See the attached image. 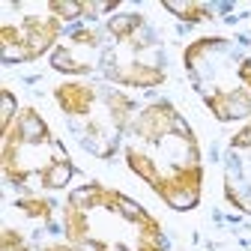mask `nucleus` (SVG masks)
Listing matches in <instances>:
<instances>
[{
	"label": "nucleus",
	"instance_id": "c85d7f7f",
	"mask_svg": "<svg viewBox=\"0 0 251 251\" xmlns=\"http://www.w3.org/2000/svg\"><path fill=\"white\" fill-rule=\"evenodd\" d=\"M21 251H30V248H21Z\"/></svg>",
	"mask_w": 251,
	"mask_h": 251
},
{
	"label": "nucleus",
	"instance_id": "393cba45",
	"mask_svg": "<svg viewBox=\"0 0 251 251\" xmlns=\"http://www.w3.org/2000/svg\"><path fill=\"white\" fill-rule=\"evenodd\" d=\"M225 198H227V201H230V203H233L236 209H242V212H248V206H245V203H242V198L236 195V188L230 185V179H227V185H225Z\"/></svg>",
	"mask_w": 251,
	"mask_h": 251
},
{
	"label": "nucleus",
	"instance_id": "ddd939ff",
	"mask_svg": "<svg viewBox=\"0 0 251 251\" xmlns=\"http://www.w3.org/2000/svg\"><path fill=\"white\" fill-rule=\"evenodd\" d=\"M51 69H57V72H66V75H87L93 66L90 63H84V60H78L69 48H54V54H51Z\"/></svg>",
	"mask_w": 251,
	"mask_h": 251
},
{
	"label": "nucleus",
	"instance_id": "2eb2a0df",
	"mask_svg": "<svg viewBox=\"0 0 251 251\" xmlns=\"http://www.w3.org/2000/svg\"><path fill=\"white\" fill-rule=\"evenodd\" d=\"M203 102H206V108L215 114V120H222V123L233 120V108H230V90H212V93H206V96H203Z\"/></svg>",
	"mask_w": 251,
	"mask_h": 251
},
{
	"label": "nucleus",
	"instance_id": "1a4fd4ad",
	"mask_svg": "<svg viewBox=\"0 0 251 251\" xmlns=\"http://www.w3.org/2000/svg\"><path fill=\"white\" fill-rule=\"evenodd\" d=\"M108 111H111V120H114V126L120 132H126L129 126H135V102L129 99V96H123L120 90H111L108 93Z\"/></svg>",
	"mask_w": 251,
	"mask_h": 251
},
{
	"label": "nucleus",
	"instance_id": "9d476101",
	"mask_svg": "<svg viewBox=\"0 0 251 251\" xmlns=\"http://www.w3.org/2000/svg\"><path fill=\"white\" fill-rule=\"evenodd\" d=\"M69 176H72V162L66 159V152L57 155V159H51V162L39 171V182H42L45 188H63V185L69 182Z\"/></svg>",
	"mask_w": 251,
	"mask_h": 251
},
{
	"label": "nucleus",
	"instance_id": "aec40b11",
	"mask_svg": "<svg viewBox=\"0 0 251 251\" xmlns=\"http://www.w3.org/2000/svg\"><path fill=\"white\" fill-rule=\"evenodd\" d=\"M21 248H27V245H24V236L15 227L0 230V251H21Z\"/></svg>",
	"mask_w": 251,
	"mask_h": 251
},
{
	"label": "nucleus",
	"instance_id": "9b49d317",
	"mask_svg": "<svg viewBox=\"0 0 251 251\" xmlns=\"http://www.w3.org/2000/svg\"><path fill=\"white\" fill-rule=\"evenodd\" d=\"M141 24H144V18L138 12H123V15H114L108 21V33L114 39H120V42H132L135 33L141 30Z\"/></svg>",
	"mask_w": 251,
	"mask_h": 251
},
{
	"label": "nucleus",
	"instance_id": "0eeeda50",
	"mask_svg": "<svg viewBox=\"0 0 251 251\" xmlns=\"http://www.w3.org/2000/svg\"><path fill=\"white\" fill-rule=\"evenodd\" d=\"M15 126H18L21 135H24V144H30V147H39V144H51V141H54L48 123H45V120L39 117V111H33V108H24V111L15 117Z\"/></svg>",
	"mask_w": 251,
	"mask_h": 251
},
{
	"label": "nucleus",
	"instance_id": "4be33fe9",
	"mask_svg": "<svg viewBox=\"0 0 251 251\" xmlns=\"http://www.w3.org/2000/svg\"><path fill=\"white\" fill-rule=\"evenodd\" d=\"M72 42H75V45H87V48H96V45H99L96 33H93V30H87V27H78V30H75V33H72Z\"/></svg>",
	"mask_w": 251,
	"mask_h": 251
},
{
	"label": "nucleus",
	"instance_id": "4468645a",
	"mask_svg": "<svg viewBox=\"0 0 251 251\" xmlns=\"http://www.w3.org/2000/svg\"><path fill=\"white\" fill-rule=\"evenodd\" d=\"M165 9L174 12V15H176L179 21H185V24H195V21L212 18L209 9H206L203 3H176V0H165Z\"/></svg>",
	"mask_w": 251,
	"mask_h": 251
},
{
	"label": "nucleus",
	"instance_id": "7ed1b4c3",
	"mask_svg": "<svg viewBox=\"0 0 251 251\" xmlns=\"http://www.w3.org/2000/svg\"><path fill=\"white\" fill-rule=\"evenodd\" d=\"M24 48H21V54H18V60H24V63H30V60H36V57H42L51 45H54V39L60 36V21L51 15V18H39V15H24Z\"/></svg>",
	"mask_w": 251,
	"mask_h": 251
},
{
	"label": "nucleus",
	"instance_id": "f257e3e1",
	"mask_svg": "<svg viewBox=\"0 0 251 251\" xmlns=\"http://www.w3.org/2000/svg\"><path fill=\"white\" fill-rule=\"evenodd\" d=\"M201 182H203V168L201 162H192L185 168H176L171 176H162L152 192L171 209H195L201 203Z\"/></svg>",
	"mask_w": 251,
	"mask_h": 251
},
{
	"label": "nucleus",
	"instance_id": "a211bd4d",
	"mask_svg": "<svg viewBox=\"0 0 251 251\" xmlns=\"http://www.w3.org/2000/svg\"><path fill=\"white\" fill-rule=\"evenodd\" d=\"M218 45H225V39H222V36H203V39H198L195 45H188V48H185V54H182L185 69H195L198 57H201V54H206L209 48H218Z\"/></svg>",
	"mask_w": 251,
	"mask_h": 251
},
{
	"label": "nucleus",
	"instance_id": "412c9836",
	"mask_svg": "<svg viewBox=\"0 0 251 251\" xmlns=\"http://www.w3.org/2000/svg\"><path fill=\"white\" fill-rule=\"evenodd\" d=\"M0 96H3V108H0V129H9V126L15 123L12 117H15V96H12V90H3L0 93Z\"/></svg>",
	"mask_w": 251,
	"mask_h": 251
},
{
	"label": "nucleus",
	"instance_id": "dca6fc26",
	"mask_svg": "<svg viewBox=\"0 0 251 251\" xmlns=\"http://www.w3.org/2000/svg\"><path fill=\"white\" fill-rule=\"evenodd\" d=\"M15 206H18V212L21 215H27V218H51V212H54V203L51 201H45V198H21V201H15Z\"/></svg>",
	"mask_w": 251,
	"mask_h": 251
},
{
	"label": "nucleus",
	"instance_id": "5701e85b",
	"mask_svg": "<svg viewBox=\"0 0 251 251\" xmlns=\"http://www.w3.org/2000/svg\"><path fill=\"white\" fill-rule=\"evenodd\" d=\"M230 147H233V150H245V147H251V123H248V126H242V129L233 135Z\"/></svg>",
	"mask_w": 251,
	"mask_h": 251
},
{
	"label": "nucleus",
	"instance_id": "cd10ccee",
	"mask_svg": "<svg viewBox=\"0 0 251 251\" xmlns=\"http://www.w3.org/2000/svg\"><path fill=\"white\" fill-rule=\"evenodd\" d=\"M45 251H81V245H63V242H57V245H48Z\"/></svg>",
	"mask_w": 251,
	"mask_h": 251
},
{
	"label": "nucleus",
	"instance_id": "f8f14e48",
	"mask_svg": "<svg viewBox=\"0 0 251 251\" xmlns=\"http://www.w3.org/2000/svg\"><path fill=\"white\" fill-rule=\"evenodd\" d=\"M126 165H129L144 182H150V188H155L159 185V168H155V162L150 159V155H144V152H138V150H126Z\"/></svg>",
	"mask_w": 251,
	"mask_h": 251
},
{
	"label": "nucleus",
	"instance_id": "6e6552de",
	"mask_svg": "<svg viewBox=\"0 0 251 251\" xmlns=\"http://www.w3.org/2000/svg\"><path fill=\"white\" fill-rule=\"evenodd\" d=\"M63 230H66L69 245H87L90 242V218H87V209H81L75 203L63 206Z\"/></svg>",
	"mask_w": 251,
	"mask_h": 251
},
{
	"label": "nucleus",
	"instance_id": "6ab92c4d",
	"mask_svg": "<svg viewBox=\"0 0 251 251\" xmlns=\"http://www.w3.org/2000/svg\"><path fill=\"white\" fill-rule=\"evenodd\" d=\"M0 42H3V54L12 57V48H15V60L24 48V30L21 27H12V24H3V30H0Z\"/></svg>",
	"mask_w": 251,
	"mask_h": 251
},
{
	"label": "nucleus",
	"instance_id": "f03ea898",
	"mask_svg": "<svg viewBox=\"0 0 251 251\" xmlns=\"http://www.w3.org/2000/svg\"><path fill=\"white\" fill-rule=\"evenodd\" d=\"M176 126H179V114H176V108L171 105V102H152V105H147L141 114H138V120H135V135L138 138H144V141H162L165 135H171V132H176Z\"/></svg>",
	"mask_w": 251,
	"mask_h": 251
},
{
	"label": "nucleus",
	"instance_id": "f3484780",
	"mask_svg": "<svg viewBox=\"0 0 251 251\" xmlns=\"http://www.w3.org/2000/svg\"><path fill=\"white\" fill-rule=\"evenodd\" d=\"M48 12L63 24V21H75L84 15V3H78V0H51L48 3Z\"/></svg>",
	"mask_w": 251,
	"mask_h": 251
},
{
	"label": "nucleus",
	"instance_id": "39448f33",
	"mask_svg": "<svg viewBox=\"0 0 251 251\" xmlns=\"http://www.w3.org/2000/svg\"><path fill=\"white\" fill-rule=\"evenodd\" d=\"M69 203L81 206V209H93V206H102V209H111L120 215V206L126 203V195H120L117 188H108L102 182H90L84 188H78V192L69 195Z\"/></svg>",
	"mask_w": 251,
	"mask_h": 251
},
{
	"label": "nucleus",
	"instance_id": "423d86ee",
	"mask_svg": "<svg viewBox=\"0 0 251 251\" xmlns=\"http://www.w3.org/2000/svg\"><path fill=\"white\" fill-rule=\"evenodd\" d=\"M111 78H114L117 84H123V87H144V90H150V87L165 84V69L135 60V63H126V66H120V69H111Z\"/></svg>",
	"mask_w": 251,
	"mask_h": 251
},
{
	"label": "nucleus",
	"instance_id": "a878e982",
	"mask_svg": "<svg viewBox=\"0 0 251 251\" xmlns=\"http://www.w3.org/2000/svg\"><path fill=\"white\" fill-rule=\"evenodd\" d=\"M239 81H242V90L251 93V60H242L239 63Z\"/></svg>",
	"mask_w": 251,
	"mask_h": 251
},
{
	"label": "nucleus",
	"instance_id": "b1692460",
	"mask_svg": "<svg viewBox=\"0 0 251 251\" xmlns=\"http://www.w3.org/2000/svg\"><path fill=\"white\" fill-rule=\"evenodd\" d=\"M120 251H129V248L120 245ZM135 251H165V245H162V239H141L138 236V248Z\"/></svg>",
	"mask_w": 251,
	"mask_h": 251
},
{
	"label": "nucleus",
	"instance_id": "20e7f679",
	"mask_svg": "<svg viewBox=\"0 0 251 251\" xmlns=\"http://www.w3.org/2000/svg\"><path fill=\"white\" fill-rule=\"evenodd\" d=\"M54 99L69 117H84L93 108V102H96V87L81 84V81H69V84L54 87Z\"/></svg>",
	"mask_w": 251,
	"mask_h": 251
},
{
	"label": "nucleus",
	"instance_id": "bb28decb",
	"mask_svg": "<svg viewBox=\"0 0 251 251\" xmlns=\"http://www.w3.org/2000/svg\"><path fill=\"white\" fill-rule=\"evenodd\" d=\"M87 248H90V251H111V245H108V242H102V239H90V242H87Z\"/></svg>",
	"mask_w": 251,
	"mask_h": 251
}]
</instances>
